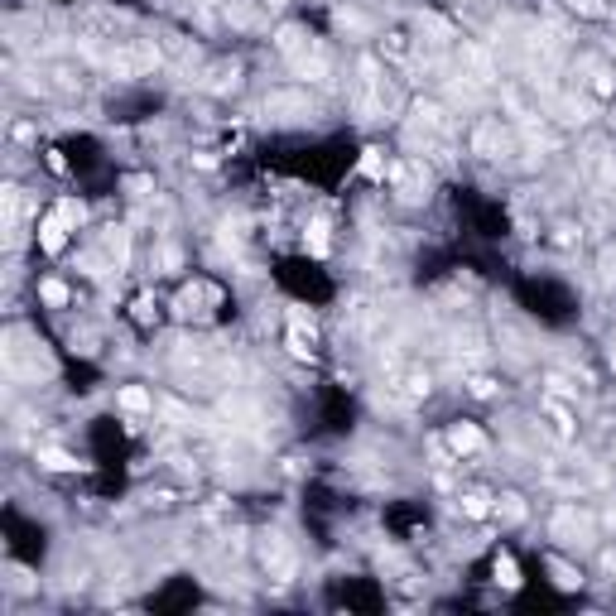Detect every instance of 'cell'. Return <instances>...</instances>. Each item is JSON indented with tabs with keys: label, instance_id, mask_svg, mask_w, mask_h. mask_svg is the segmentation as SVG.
Returning <instances> with one entry per match:
<instances>
[{
	"label": "cell",
	"instance_id": "6da1fadb",
	"mask_svg": "<svg viewBox=\"0 0 616 616\" xmlns=\"http://www.w3.org/2000/svg\"><path fill=\"white\" fill-rule=\"evenodd\" d=\"M82 217H87V207L73 203V198H63V203L39 221V246H44L48 255H58V251H63V241H68V231H78V226H82Z\"/></svg>",
	"mask_w": 616,
	"mask_h": 616
},
{
	"label": "cell",
	"instance_id": "7a4b0ae2",
	"mask_svg": "<svg viewBox=\"0 0 616 616\" xmlns=\"http://www.w3.org/2000/svg\"><path fill=\"white\" fill-rule=\"evenodd\" d=\"M448 443H453L458 453H472V448H482V433H477L472 424H453V433H448Z\"/></svg>",
	"mask_w": 616,
	"mask_h": 616
},
{
	"label": "cell",
	"instance_id": "3957f363",
	"mask_svg": "<svg viewBox=\"0 0 616 616\" xmlns=\"http://www.w3.org/2000/svg\"><path fill=\"white\" fill-rule=\"evenodd\" d=\"M39 467H48V472H73L78 458H68V453H58V448H39Z\"/></svg>",
	"mask_w": 616,
	"mask_h": 616
},
{
	"label": "cell",
	"instance_id": "277c9868",
	"mask_svg": "<svg viewBox=\"0 0 616 616\" xmlns=\"http://www.w3.org/2000/svg\"><path fill=\"white\" fill-rule=\"evenodd\" d=\"M361 174H366V179H386V154H381V150H366Z\"/></svg>",
	"mask_w": 616,
	"mask_h": 616
},
{
	"label": "cell",
	"instance_id": "5b68a950",
	"mask_svg": "<svg viewBox=\"0 0 616 616\" xmlns=\"http://www.w3.org/2000/svg\"><path fill=\"white\" fill-rule=\"evenodd\" d=\"M39 294H44V304H53V308L68 304V289H63L58 280H44V284H39Z\"/></svg>",
	"mask_w": 616,
	"mask_h": 616
},
{
	"label": "cell",
	"instance_id": "8992f818",
	"mask_svg": "<svg viewBox=\"0 0 616 616\" xmlns=\"http://www.w3.org/2000/svg\"><path fill=\"white\" fill-rule=\"evenodd\" d=\"M496 583H501V588H520V573H515V563L506 559V554L496 559Z\"/></svg>",
	"mask_w": 616,
	"mask_h": 616
},
{
	"label": "cell",
	"instance_id": "52a82bcc",
	"mask_svg": "<svg viewBox=\"0 0 616 616\" xmlns=\"http://www.w3.org/2000/svg\"><path fill=\"white\" fill-rule=\"evenodd\" d=\"M120 405L125 410H150V395L145 390H120Z\"/></svg>",
	"mask_w": 616,
	"mask_h": 616
},
{
	"label": "cell",
	"instance_id": "ba28073f",
	"mask_svg": "<svg viewBox=\"0 0 616 616\" xmlns=\"http://www.w3.org/2000/svg\"><path fill=\"white\" fill-rule=\"evenodd\" d=\"M573 10H583V15H592V19H602V15H607V5H602V0H573Z\"/></svg>",
	"mask_w": 616,
	"mask_h": 616
},
{
	"label": "cell",
	"instance_id": "9c48e42d",
	"mask_svg": "<svg viewBox=\"0 0 616 616\" xmlns=\"http://www.w3.org/2000/svg\"><path fill=\"white\" fill-rule=\"evenodd\" d=\"M462 506H467V515H487V496H467Z\"/></svg>",
	"mask_w": 616,
	"mask_h": 616
}]
</instances>
